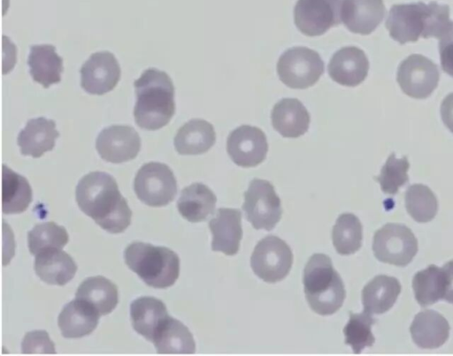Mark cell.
<instances>
[{
	"label": "cell",
	"instance_id": "d6986e66",
	"mask_svg": "<svg viewBox=\"0 0 453 356\" xmlns=\"http://www.w3.org/2000/svg\"><path fill=\"white\" fill-rule=\"evenodd\" d=\"M100 314L88 302L76 299L67 303L60 312L58 324L66 338L89 335L96 328Z\"/></svg>",
	"mask_w": 453,
	"mask_h": 356
},
{
	"label": "cell",
	"instance_id": "60d3db41",
	"mask_svg": "<svg viewBox=\"0 0 453 356\" xmlns=\"http://www.w3.org/2000/svg\"><path fill=\"white\" fill-rule=\"evenodd\" d=\"M445 274V292L443 300L453 304V260L442 266Z\"/></svg>",
	"mask_w": 453,
	"mask_h": 356
},
{
	"label": "cell",
	"instance_id": "4fadbf2b",
	"mask_svg": "<svg viewBox=\"0 0 453 356\" xmlns=\"http://www.w3.org/2000/svg\"><path fill=\"white\" fill-rule=\"evenodd\" d=\"M96 148L104 161L121 163L136 157L141 148V139L132 126L114 125L100 132Z\"/></svg>",
	"mask_w": 453,
	"mask_h": 356
},
{
	"label": "cell",
	"instance_id": "f546056e",
	"mask_svg": "<svg viewBox=\"0 0 453 356\" xmlns=\"http://www.w3.org/2000/svg\"><path fill=\"white\" fill-rule=\"evenodd\" d=\"M32 200V188L27 178L3 164V213L7 215L22 213L28 208Z\"/></svg>",
	"mask_w": 453,
	"mask_h": 356
},
{
	"label": "cell",
	"instance_id": "ba28073f",
	"mask_svg": "<svg viewBox=\"0 0 453 356\" xmlns=\"http://www.w3.org/2000/svg\"><path fill=\"white\" fill-rule=\"evenodd\" d=\"M134 190L138 199L150 207H163L176 196L177 181L173 170L165 163L150 162L137 171Z\"/></svg>",
	"mask_w": 453,
	"mask_h": 356
},
{
	"label": "cell",
	"instance_id": "4316f807",
	"mask_svg": "<svg viewBox=\"0 0 453 356\" xmlns=\"http://www.w3.org/2000/svg\"><path fill=\"white\" fill-rule=\"evenodd\" d=\"M33 80L47 88L61 80L63 59L53 45H33L27 58Z\"/></svg>",
	"mask_w": 453,
	"mask_h": 356
},
{
	"label": "cell",
	"instance_id": "52a82bcc",
	"mask_svg": "<svg viewBox=\"0 0 453 356\" xmlns=\"http://www.w3.org/2000/svg\"><path fill=\"white\" fill-rule=\"evenodd\" d=\"M372 251L380 261L404 267L417 254L418 240L406 225L388 223L375 231Z\"/></svg>",
	"mask_w": 453,
	"mask_h": 356
},
{
	"label": "cell",
	"instance_id": "1f68e13d",
	"mask_svg": "<svg viewBox=\"0 0 453 356\" xmlns=\"http://www.w3.org/2000/svg\"><path fill=\"white\" fill-rule=\"evenodd\" d=\"M415 299L423 307L443 299L445 274L442 267L429 265L418 271L412 278Z\"/></svg>",
	"mask_w": 453,
	"mask_h": 356
},
{
	"label": "cell",
	"instance_id": "5b68a950",
	"mask_svg": "<svg viewBox=\"0 0 453 356\" xmlns=\"http://www.w3.org/2000/svg\"><path fill=\"white\" fill-rule=\"evenodd\" d=\"M124 259L128 268L153 288L170 287L179 277L180 258L165 246L134 241L126 247Z\"/></svg>",
	"mask_w": 453,
	"mask_h": 356
},
{
	"label": "cell",
	"instance_id": "7a4b0ae2",
	"mask_svg": "<svg viewBox=\"0 0 453 356\" xmlns=\"http://www.w3.org/2000/svg\"><path fill=\"white\" fill-rule=\"evenodd\" d=\"M451 23L449 5L417 2L392 5L386 27L392 39L404 44L417 42L419 37L440 39Z\"/></svg>",
	"mask_w": 453,
	"mask_h": 356
},
{
	"label": "cell",
	"instance_id": "e0dca14e",
	"mask_svg": "<svg viewBox=\"0 0 453 356\" xmlns=\"http://www.w3.org/2000/svg\"><path fill=\"white\" fill-rule=\"evenodd\" d=\"M212 251L226 255L237 254L242 238V213L239 209L220 208L209 222Z\"/></svg>",
	"mask_w": 453,
	"mask_h": 356
},
{
	"label": "cell",
	"instance_id": "836d02e7",
	"mask_svg": "<svg viewBox=\"0 0 453 356\" xmlns=\"http://www.w3.org/2000/svg\"><path fill=\"white\" fill-rule=\"evenodd\" d=\"M404 199L407 212L418 223H427L437 214V198L426 185H411L405 192Z\"/></svg>",
	"mask_w": 453,
	"mask_h": 356
},
{
	"label": "cell",
	"instance_id": "ac0fdd59",
	"mask_svg": "<svg viewBox=\"0 0 453 356\" xmlns=\"http://www.w3.org/2000/svg\"><path fill=\"white\" fill-rule=\"evenodd\" d=\"M385 12L383 0H343L341 19L350 32L366 35L380 24Z\"/></svg>",
	"mask_w": 453,
	"mask_h": 356
},
{
	"label": "cell",
	"instance_id": "74e56055",
	"mask_svg": "<svg viewBox=\"0 0 453 356\" xmlns=\"http://www.w3.org/2000/svg\"><path fill=\"white\" fill-rule=\"evenodd\" d=\"M22 353H56L54 343L46 330L27 332L21 344Z\"/></svg>",
	"mask_w": 453,
	"mask_h": 356
},
{
	"label": "cell",
	"instance_id": "5bb4252c",
	"mask_svg": "<svg viewBox=\"0 0 453 356\" xmlns=\"http://www.w3.org/2000/svg\"><path fill=\"white\" fill-rule=\"evenodd\" d=\"M226 150L235 164L245 168L257 166L268 151L266 136L256 126L242 125L229 133Z\"/></svg>",
	"mask_w": 453,
	"mask_h": 356
},
{
	"label": "cell",
	"instance_id": "8992f818",
	"mask_svg": "<svg viewBox=\"0 0 453 356\" xmlns=\"http://www.w3.org/2000/svg\"><path fill=\"white\" fill-rule=\"evenodd\" d=\"M324 72L319 54L307 47H293L285 50L277 63V73L285 85L304 89L313 86Z\"/></svg>",
	"mask_w": 453,
	"mask_h": 356
},
{
	"label": "cell",
	"instance_id": "f1b7e54d",
	"mask_svg": "<svg viewBox=\"0 0 453 356\" xmlns=\"http://www.w3.org/2000/svg\"><path fill=\"white\" fill-rule=\"evenodd\" d=\"M216 201V195L207 186L193 183L182 189L177 208L186 220L196 223L213 214Z\"/></svg>",
	"mask_w": 453,
	"mask_h": 356
},
{
	"label": "cell",
	"instance_id": "7402d4cb",
	"mask_svg": "<svg viewBox=\"0 0 453 356\" xmlns=\"http://www.w3.org/2000/svg\"><path fill=\"white\" fill-rule=\"evenodd\" d=\"M449 324L441 314L432 309L418 313L410 327L413 342L423 349H435L446 343Z\"/></svg>",
	"mask_w": 453,
	"mask_h": 356
},
{
	"label": "cell",
	"instance_id": "8d00e7d4",
	"mask_svg": "<svg viewBox=\"0 0 453 356\" xmlns=\"http://www.w3.org/2000/svg\"><path fill=\"white\" fill-rule=\"evenodd\" d=\"M409 168L406 156L396 158L395 153H392L381 168L380 175L375 178L382 192L391 195L397 193L399 188L409 180Z\"/></svg>",
	"mask_w": 453,
	"mask_h": 356
},
{
	"label": "cell",
	"instance_id": "277c9868",
	"mask_svg": "<svg viewBox=\"0 0 453 356\" xmlns=\"http://www.w3.org/2000/svg\"><path fill=\"white\" fill-rule=\"evenodd\" d=\"M303 282L306 300L315 313L330 315L342 306L346 297L344 284L327 255H311L304 268Z\"/></svg>",
	"mask_w": 453,
	"mask_h": 356
},
{
	"label": "cell",
	"instance_id": "30bf717a",
	"mask_svg": "<svg viewBox=\"0 0 453 356\" xmlns=\"http://www.w3.org/2000/svg\"><path fill=\"white\" fill-rule=\"evenodd\" d=\"M242 209L257 229L273 230L281 218L282 208L274 186L267 180L254 178L244 193Z\"/></svg>",
	"mask_w": 453,
	"mask_h": 356
},
{
	"label": "cell",
	"instance_id": "9a60e30c",
	"mask_svg": "<svg viewBox=\"0 0 453 356\" xmlns=\"http://www.w3.org/2000/svg\"><path fill=\"white\" fill-rule=\"evenodd\" d=\"M81 86L90 95L111 91L120 79V67L109 51L93 53L81 68Z\"/></svg>",
	"mask_w": 453,
	"mask_h": 356
},
{
	"label": "cell",
	"instance_id": "3957f363",
	"mask_svg": "<svg viewBox=\"0 0 453 356\" xmlns=\"http://www.w3.org/2000/svg\"><path fill=\"white\" fill-rule=\"evenodd\" d=\"M136 125L149 131L166 125L175 112L174 86L169 75L158 69H146L134 82Z\"/></svg>",
	"mask_w": 453,
	"mask_h": 356
},
{
	"label": "cell",
	"instance_id": "d4e9b609",
	"mask_svg": "<svg viewBox=\"0 0 453 356\" xmlns=\"http://www.w3.org/2000/svg\"><path fill=\"white\" fill-rule=\"evenodd\" d=\"M401 284L394 276L379 275L369 281L362 291L364 311L370 314L388 312L401 292Z\"/></svg>",
	"mask_w": 453,
	"mask_h": 356
},
{
	"label": "cell",
	"instance_id": "4dcf8cb0",
	"mask_svg": "<svg viewBox=\"0 0 453 356\" xmlns=\"http://www.w3.org/2000/svg\"><path fill=\"white\" fill-rule=\"evenodd\" d=\"M75 298L93 306L100 315H105L118 305V287L102 276H90L80 284Z\"/></svg>",
	"mask_w": 453,
	"mask_h": 356
},
{
	"label": "cell",
	"instance_id": "9c48e42d",
	"mask_svg": "<svg viewBox=\"0 0 453 356\" xmlns=\"http://www.w3.org/2000/svg\"><path fill=\"white\" fill-rule=\"evenodd\" d=\"M292 264L293 254L289 246L274 235H268L258 241L250 257L253 272L270 284L284 279Z\"/></svg>",
	"mask_w": 453,
	"mask_h": 356
},
{
	"label": "cell",
	"instance_id": "603a6c76",
	"mask_svg": "<svg viewBox=\"0 0 453 356\" xmlns=\"http://www.w3.org/2000/svg\"><path fill=\"white\" fill-rule=\"evenodd\" d=\"M271 119L273 128L286 138H297L304 134L310 125V114L296 98H283L276 102Z\"/></svg>",
	"mask_w": 453,
	"mask_h": 356
},
{
	"label": "cell",
	"instance_id": "ffe728a7",
	"mask_svg": "<svg viewBox=\"0 0 453 356\" xmlns=\"http://www.w3.org/2000/svg\"><path fill=\"white\" fill-rule=\"evenodd\" d=\"M34 269L41 280L54 285H65L76 274L73 259L61 248H48L35 255Z\"/></svg>",
	"mask_w": 453,
	"mask_h": 356
},
{
	"label": "cell",
	"instance_id": "ab89813d",
	"mask_svg": "<svg viewBox=\"0 0 453 356\" xmlns=\"http://www.w3.org/2000/svg\"><path fill=\"white\" fill-rule=\"evenodd\" d=\"M441 117L443 124L453 133V93L443 99L441 104Z\"/></svg>",
	"mask_w": 453,
	"mask_h": 356
},
{
	"label": "cell",
	"instance_id": "cb8c5ba5",
	"mask_svg": "<svg viewBox=\"0 0 453 356\" xmlns=\"http://www.w3.org/2000/svg\"><path fill=\"white\" fill-rule=\"evenodd\" d=\"M213 125L202 118H193L185 123L177 132L173 144L180 155H201L215 143Z\"/></svg>",
	"mask_w": 453,
	"mask_h": 356
},
{
	"label": "cell",
	"instance_id": "8fae6325",
	"mask_svg": "<svg viewBox=\"0 0 453 356\" xmlns=\"http://www.w3.org/2000/svg\"><path fill=\"white\" fill-rule=\"evenodd\" d=\"M439 78L437 65L419 54L409 56L397 69L396 80L401 89L415 99L428 97L437 87Z\"/></svg>",
	"mask_w": 453,
	"mask_h": 356
},
{
	"label": "cell",
	"instance_id": "f35d334b",
	"mask_svg": "<svg viewBox=\"0 0 453 356\" xmlns=\"http://www.w3.org/2000/svg\"><path fill=\"white\" fill-rule=\"evenodd\" d=\"M438 47L441 68L446 73L453 77V21L440 38Z\"/></svg>",
	"mask_w": 453,
	"mask_h": 356
},
{
	"label": "cell",
	"instance_id": "e575fe53",
	"mask_svg": "<svg viewBox=\"0 0 453 356\" xmlns=\"http://www.w3.org/2000/svg\"><path fill=\"white\" fill-rule=\"evenodd\" d=\"M376 322L372 314L363 311L359 314L349 312V319L343 329L345 344L354 353H360L365 347H371L375 342L372 326Z\"/></svg>",
	"mask_w": 453,
	"mask_h": 356
},
{
	"label": "cell",
	"instance_id": "d590c367",
	"mask_svg": "<svg viewBox=\"0 0 453 356\" xmlns=\"http://www.w3.org/2000/svg\"><path fill=\"white\" fill-rule=\"evenodd\" d=\"M69 240L66 230L54 222L35 224L27 233V244L32 254L48 248H62Z\"/></svg>",
	"mask_w": 453,
	"mask_h": 356
},
{
	"label": "cell",
	"instance_id": "d6a6232c",
	"mask_svg": "<svg viewBox=\"0 0 453 356\" xmlns=\"http://www.w3.org/2000/svg\"><path fill=\"white\" fill-rule=\"evenodd\" d=\"M332 239L336 252L349 255L358 251L362 246L363 227L354 214L342 213L333 227Z\"/></svg>",
	"mask_w": 453,
	"mask_h": 356
},
{
	"label": "cell",
	"instance_id": "44dd1931",
	"mask_svg": "<svg viewBox=\"0 0 453 356\" xmlns=\"http://www.w3.org/2000/svg\"><path fill=\"white\" fill-rule=\"evenodd\" d=\"M58 137L55 121L40 117L27 121L18 135L17 143L22 155L38 158L53 149Z\"/></svg>",
	"mask_w": 453,
	"mask_h": 356
},
{
	"label": "cell",
	"instance_id": "7c38bea8",
	"mask_svg": "<svg viewBox=\"0 0 453 356\" xmlns=\"http://www.w3.org/2000/svg\"><path fill=\"white\" fill-rule=\"evenodd\" d=\"M343 0H297L294 20L301 33L319 36L342 22Z\"/></svg>",
	"mask_w": 453,
	"mask_h": 356
},
{
	"label": "cell",
	"instance_id": "83f0119b",
	"mask_svg": "<svg viewBox=\"0 0 453 356\" xmlns=\"http://www.w3.org/2000/svg\"><path fill=\"white\" fill-rule=\"evenodd\" d=\"M152 343L157 353L192 354L196 352L195 340L189 329L170 315L156 331Z\"/></svg>",
	"mask_w": 453,
	"mask_h": 356
},
{
	"label": "cell",
	"instance_id": "6da1fadb",
	"mask_svg": "<svg viewBox=\"0 0 453 356\" xmlns=\"http://www.w3.org/2000/svg\"><path fill=\"white\" fill-rule=\"evenodd\" d=\"M75 197L80 209L110 233H120L131 223L132 210L108 173L93 171L82 177Z\"/></svg>",
	"mask_w": 453,
	"mask_h": 356
},
{
	"label": "cell",
	"instance_id": "484cf974",
	"mask_svg": "<svg viewBox=\"0 0 453 356\" xmlns=\"http://www.w3.org/2000/svg\"><path fill=\"white\" fill-rule=\"evenodd\" d=\"M130 317L134 329L152 342L156 331L168 317L165 303L154 297H140L130 305Z\"/></svg>",
	"mask_w": 453,
	"mask_h": 356
},
{
	"label": "cell",
	"instance_id": "2e32d148",
	"mask_svg": "<svg viewBox=\"0 0 453 356\" xmlns=\"http://www.w3.org/2000/svg\"><path fill=\"white\" fill-rule=\"evenodd\" d=\"M369 61L365 52L355 46H347L337 50L328 64L330 78L340 85L356 87L368 74Z\"/></svg>",
	"mask_w": 453,
	"mask_h": 356
}]
</instances>
